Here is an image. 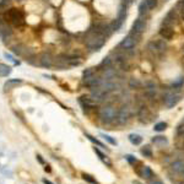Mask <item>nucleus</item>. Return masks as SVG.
Masks as SVG:
<instances>
[{
  "mask_svg": "<svg viewBox=\"0 0 184 184\" xmlns=\"http://www.w3.org/2000/svg\"><path fill=\"white\" fill-rule=\"evenodd\" d=\"M106 43V37L102 36L101 33L92 32L90 31L87 38H86V47L90 50H99Z\"/></svg>",
  "mask_w": 184,
  "mask_h": 184,
  "instance_id": "obj_1",
  "label": "nucleus"
},
{
  "mask_svg": "<svg viewBox=\"0 0 184 184\" xmlns=\"http://www.w3.org/2000/svg\"><path fill=\"white\" fill-rule=\"evenodd\" d=\"M117 113L118 110L115 109V107H113L112 104H107L99 109L98 117L103 124H110L117 119Z\"/></svg>",
  "mask_w": 184,
  "mask_h": 184,
  "instance_id": "obj_2",
  "label": "nucleus"
},
{
  "mask_svg": "<svg viewBox=\"0 0 184 184\" xmlns=\"http://www.w3.org/2000/svg\"><path fill=\"white\" fill-rule=\"evenodd\" d=\"M147 50L152 57H158L161 58L166 52H167V43L163 39H157V41H151L147 44Z\"/></svg>",
  "mask_w": 184,
  "mask_h": 184,
  "instance_id": "obj_3",
  "label": "nucleus"
},
{
  "mask_svg": "<svg viewBox=\"0 0 184 184\" xmlns=\"http://www.w3.org/2000/svg\"><path fill=\"white\" fill-rule=\"evenodd\" d=\"M139 37L138 34H134V33H130L129 36H126L119 44V48H122L123 52L125 53H129V54H133V49L135 48V46L138 44L139 42Z\"/></svg>",
  "mask_w": 184,
  "mask_h": 184,
  "instance_id": "obj_4",
  "label": "nucleus"
},
{
  "mask_svg": "<svg viewBox=\"0 0 184 184\" xmlns=\"http://www.w3.org/2000/svg\"><path fill=\"white\" fill-rule=\"evenodd\" d=\"M5 17H6L7 21L14 23L15 26H22L25 23V15H23V12L21 10H18V9H15V7L7 10Z\"/></svg>",
  "mask_w": 184,
  "mask_h": 184,
  "instance_id": "obj_5",
  "label": "nucleus"
},
{
  "mask_svg": "<svg viewBox=\"0 0 184 184\" xmlns=\"http://www.w3.org/2000/svg\"><path fill=\"white\" fill-rule=\"evenodd\" d=\"M182 98V94L181 93H174V92H167L165 96H163V102L166 104V107L168 108H172L174 107Z\"/></svg>",
  "mask_w": 184,
  "mask_h": 184,
  "instance_id": "obj_6",
  "label": "nucleus"
},
{
  "mask_svg": "<svg viewBox=\"0 0 184 184\" xmlns=\"http://www.w3.org/2000/svg\"><path fill=\"white\" fill-rule=\"evenodd\" d=\"M12 52L16 54V55H20V57H23V58H27V59H31L33 57V50L31 48H27L26 46L23 44H17V46H14L12 47Z\"/></svg>",
  "mask_w": 184,
  "mask_h": 184,
  "instance_id": "obj_7",
  "label": "nucleus"
},
{
  "mask_svg": "<svg viewBox=\"0 0 184 184\" xmlns=\"http://www.w3.org/2000/svg\"><path fill=\"white\" fill-rule=\"evenodd\" d=\"M129 118H130V108L128 106L120 107L118 113H117V122H118V124H120V125L125 124Z\"/></svg>",
  "mask_w": 184,
  "mask_h": 184,
  "instance_id": "obj_8",
  "label": "nucleus"
},
{
  "mask_svg": "<svg viewBox=\"0 0 184 184\" xmlns=\"http://www.w3.org/2000/svg\"><path fill=\"white\" fill-rule=\"evenodd\" d=\"M106 96H107V93L103 91L99 86H97V87H93L91 91V97L92 101H94L96 103H101V102H103L104 99H106Z\"/></svg>",
  "mask_w": 184,
  "mask_h": 184,
  "instance_id": "obj_9",
  "label": "nucleus"
},
{
  "mask_svg": "<svg viewBox=\"0 0 184 184\" xmlns=\"http://www.w3.org/2000/svg\"><path fill=\"white\" fill-rule=\"evenodd\" d=\"M145 27H146L145 21H144L141 17H139L138 20H135V22H134V23H133V26H131V33L140 36V34L144 32Z\"/></svg>",
  "mask_w": 184,
  "mask_h": 184,
  "instance_id": "obj_10",
  "label": "nucleus"
},
{
  "mask_svg": "<svg viewBox=\"0 0 184 184\" xmlns=\"http://www.w3.org/2000/svg\"><path fill=\"white\" fill-rule=\"evenodd\" d=\"M145 94L149 97V98H154L156 94H157V85L151 81V80H147L145 82Z\"/></svg>",
  "mask_w": 184,
  "mask_h": 184,
  "instance_id": "obj_11",
  "label": "nucleus"
},
{
  "mask_svg": "<svg viewBox=\"0 0 184 184\" xmlns=\"http://www.w3.org/2000/svg\"><path fill=\"white\" fill-rule=\"evenodd\" d=\"M12 34V30L11 27L5 22V21H1L0 20V37L5 41V39H9Z\"/></svg>",
  "mask_w": 184,
  "mask_h": 184,
  "instance_id": "obj_12",
  "label": "nucleus"
},
{
  "mask_svg": "<svg viewBox=\"0 0 184 184\" xmlns=\"http://www.w3.org/2000/svg\"><path fill=\"white\" fill-rule=\"evenodd\" d=\"M138 115H139V119H140L141 123H149L151 120V113L149 112L147 107H145V106H142V107L139 108Z\"/></svg>",
  "mask_w": 184,
  "mask_h": 184,
  "instance_id": "obj_13",
  "label": "nucleus"
},
{
  "mask_svg": "<svg viewBox=\"0 0 184 184\" xmlns=\"http://www.w3.org/2000/svg\"><path fill=\"white\" fill-rule=\"evenodd\" d=\"M102 82V78H98L96 75H92V76H89V78H85L84 79V85L87 86V87H97L99 86Z\"/></svg>",
  "mask_w": 184,
  "mask_h": 184,
  "instance_id": "obj_14",
  "label": "nucleus"
},
{
  "mask_svg": "<svg viewBox=\"0 0 184 184\" xmlns=\"http://www.w3.org/2000/svg\"><path fill=\"white\" fill-rule=\"evenodd\" d=\"M54 64H55V66H58L59 69H65V68L70 66V65H69V62H68V55H66V54H60V55H58V57L54 59Z\"/></svg>",
  "mask_w": 184,
  "mask_h": 184,
  "instance_id": "obj_15",
  "label": "nucleus"
},
{
  "mask_svg": "<svg viewBox=\"0 0 184 184\" xmlns=\"http://www.w3.org/2000/svg\"><path fill=\"white\" fill-rule=\"evenodd\" d=\"M53 62H54V59L49 53H43L39 57V64L44 68H50L53 65Z\"/></svg>",
  "mask_w": 184,
  "mask_h": 184,
  "instance_id": "obj_16",
  "label": "nucleus"
},
{
  "mask_svg": "<svg viewBox=\"0 0 184 184\" xmlns=\"http://www.w3.org/2000/svg\"><path fill=\"white\" fill-rule=\"evenodd\" d=\"M160 34H161V37H162L163 39L170 41V39H172V38H173V36H174V31L172 30V27L162 26V27L160 28Z\"/></svg>",
  "mask_w": 184,
  "mask_h": 184,
  "instance_id": "obj_17",
  "label": "nucleus"
},
{
  "mask_svg": "<svg viewBox=\"0 0 184 184\" xmlns=\"http://www.w3.org/2000/svg\"><path fill=\"white\" fill-rule=\"evenodd\" d=\"M79 102H80V104L82 106V108H93V107L97 104L94 101H92L91 97H81V98L79 99Z\"/></svg>",
  "mask_w": 184,
  "mask_h": 184,
  "instance_id": "obj_18",
  "label": "nucleus"
},
{
  "mask_svg": "<svg viewBox=\"0 0 184 184\" xmlns=\"http://www.w3.org/2000/svg\"><path fill=\"white\" fill-rule=\"evenodd\" d=\"M171 170L174 172V173H183L184 172V161L182 160H178V161H174L171 166Z\"/></svg>",
  "mask_w": 184,
  "mask_h": 184,
  "instance_id": "obj_19",
  "label": "nucleus"
},
{
  "mask_svg": "<svg viewBox=\"0 0 184 184\" xmlns=\"http://www.w3.org/2000/svg\"><path fill=\"white\" fill-rule=\"evenodd\" d=\"M174 22V11H171L167 14V16L163 18V22H162V26H168V27H172Z\"/></svg>",
  "mask_w": 184,
  "mask_h": 184,
  "instance_id": "obj_20",
  "label": "nucleus"
},
{
  "mask_svg": "<svg viewBox=\"0 0 184 184\" xmlns=\"http://www.w3.org/2000/svg\"><path fill=\"white\" fill-rule=\"evenodd\" d=\"M93 150H94V152H96V154L99 156V158H101V160H102V161H103V162H104V163H106L108 167H110V166H112V162H110V161L107 158V156H106V155H104V154H103L101 150H98L97 147H94Z\"/></svg>",
  "mask_w": 184,
  "mask_h": 184,
  "instance_id": "obj_21",
  "label": "nucleus"
},
{
  "mask_svg": "<svg viewBox=\"0 0 184 184\" xmlns=\"http://www.w3.org/2000/svg\"><path fill=\"white\" fill-rule=\"evenodd\" d=\"M152 142L156 144V145H160V146H165V145L168 144V140L165 136H155L152 139Z\"/></svg>",
  "mask_w": 184,
  "mask_h": 184,
  "instance_id": "obj_22",
  "label": "nucleus"
},
{
  "mask_svg": "<svg viewBox=\"0 0 184 184\" xmlns=\"http://www.w3.org/2000/svg\"><path fill=\"white\" fill-rule=\"evenodd\" d=\"M18 84H21V80H18V79H10V80H7L5 82V89L10 90V89H12L14 86H16Z\"/></svg>",
  "mask_w": 184,
  "mask_h": 184,
  "instance_id": "obj_23",
  "label": "nucleus"
},
{
  "mask_svg": "<svg viewBox=\"0 0 184 184\" xmlns=\"http://www.w3.org/2000/svg\"><path fill=\"white\" fill-rule=\"evenodd\" d=\"M129 140L133 145H140L142 141V138L138 134H131V135H129Z\"/></svg>",
  "mask_w": 184,
  "mask_h": 184,
  "instance_id": "obj_24",
  "label": "nucleus"
},
{
  "mask_svg": "<svg viewBox=\"0 0 184 184\" xmlns=\"http://www.w3.org/2000/svg\"><path fill=\"white\" fill-rule=\"evenodd\" d=\"M142 177L144 178H146V179H151L152 177H154V172H152V170L150 168V167H147V166H145L144 168H142Z\"/></svg>",
  "mask_w": 184,
  "mask_h": 184,
  "instance_id": "obj_25",
  "label": "nucleus"
},
{
  "mask_svg": "<svg viewBox=\"0 0 184 184\" xmlns=\"http://www.w3.org/2000/svg\"><path fill=\"white\" fill-rule=\"evenodd\" d=\"M11 73V68L6 64H0V76H7Z\"/></svg>",
  "mask_w": 184,
  "mask_h": 184,
  "instance_id": "obj_26",
  "label": "nucleus"
},
{
  "mask_svg": "<svg viewBox=\"0 0 184 184\" xmlns=\"http://www.w3.org/2000/svg\"><path fill=\"white\" fill-rule=\"evenodd\" d=\"M183 85H184V78L181 76V78H178L177 80H174V81L172 82L171 87H172V89H181Z\"/></svg>",
  "mask_w": 184,
  "mask_h": 184,
  "instance_id": "obj_27",
  "label": "nucleus"
},
{
  "mask_svg": "<svg viewBox=\"0 0 184 184\" xmlns=\"http://www.w3.org/2000/svg\"><path fill=\"white\" fill-rule=\"evenodd\" d=\"M141 86V82L139 81V79H135V78H131L129 80V87L130 89H140Z\"/></svg>",
  "mask_w": 184,
  "mask_h": 184,
  "instance_id": "obj_28",
  "label": "nucleus"
},
{
  "mask_svg": "<svg viewBox=\"0 0 184 184\" xmlns=\"http://www.w3.org/2000/svg\"><path fill=\"white\" fill-rule=\"evenodd\" d=\"M141 155L145 157H152V150L150 146H144L141 149Z\"/></svg>",
  "mask_w": 184,
  "mask_h": 184,
  "instance_id": "obj_29",
  "label": "nucleus"
},
{
  "mask_svg": "<svg viewBox=\"0 0 184 184\" xmlns=\"http://www.w3.org/2000/svg\"><path fill=\"white\" fill-rule=\"evenodd\" d=\"M144 1H145L146 6H147L149 11L152 10V9H155V7L157 6V0H144Z\"/></svg>",
  "mask_w": 184,
  "mask_h": 184,
  "instance_id": "obj_30",
  "label": "nucleus"
},
{
  "mask_svg": "<svg viewBox=\"0 0 184 184\" xmlns=\"http://www.w3.org/2000/svg\"><path fill=\"white\" fill-rule=\"evenodd\" d=\"M112 62H113V59H112L110 57H106V58H103V60H102V63H101V66H103V68L110 66V65H112Z\"/></svg>",
  "mask_w": 184,
  "mask_h": 184,
  "instance_id": "obj_31",
  "label": "nucleus"
},
{
  "mask_svg": "<svg viewBox=\"0 0 184 184\" xmlns=\"http://www.w3.org/2000/svg\"><path fill=\"white\" fill-rule=\"evenodd\" d=\"M167 128V123H165V122H161V123H157L156 125H155V131H163L165 129Z\"/></svg>",
  "mask_w": 184,
  "mask_h": 184,
  "instance_id": "obj_32",
  "label": "nucleus"
},
{
  "mask_svg": "<svg viewBox=\"0 0 184 184\" xmlns=\"http://www.w3.org/2000/svg\"><path fill=\"white\" fill-rule=\"evenodd\" d=\"M147 11H149V9H147L145 1H142V2L139 5V12H140V15H144V14H146Z\"/></svg>",
  "mask_w": 184,
  "mask_h": 184,
  "instance_id": "obj_33",
  "label": "nucleus"
},
{
  "mask_svg": "<svg viewBox=\"0 0 184 184\" xmlns=\"http://www.w3.org/2000/svg\"><path fill=\"white\" fill-rule=\"evenodd\" d=\"M101 136H102V138H103V139H104L107 142H109L110 145H117V141H115V140H114L112 136H109V135H106V134H102Z\"/></svg>",
  "mask_w": 184,
  "mask_h": 184,
  "instance_id": "obj_34",
  "label": "nucleus"
},
{
  "mask_svg": "<svg viewBox=\"0 0 184 184\" xmlns=\"http://www.w3.org/2000/svg\"><path fill=\"white\" fill-rule=\"evenodd\" d=\"M86 138H87V139H89L90 141H92L93 144H96V145H98L99 147H104V145H103V144H102L101 141H98L97 139H94V138H93V136H91L90 134H86Z\"/></svg>",
  "mask_w": 184,
  "mask_h": 184,
  "instance_id": "obj_35",
  "label": "nucleus"
},
{
  "mask_svg": "<svg viewBox=\"0 0 184 184\" xmlns=\"http://www.w3.org/2000/svg\"><path fill=\"white\" fill-rule=\"evenodd\" d=\"M177 135L181 138H184V122L177 126Z\"/></svg>",
  "mask_w": 184,
  "mask_h": 184,
  "instance_id": "obj_36",
  "label": "nucleus"
},
{
  "mask_svg": "<svg viewBox=\"0 0 184 184\" xmlns=\"http://www.w3.org/2000/svg\"><path fill=\"white\" fill-rule=\"evenodd\" d=\"M82 177H84V179L87 182V183L90 184H97V182H96V179H93L90 174H82Z\"/></svg>",
  "mask_w": 184,
  "mask_h": 184,
  "instance_id": "obj_37",
  "label": "nucleus"
},
{
  "mask_svg": "<svg viewBox=\"0 0 184 184\" xmlns=\"http://www.w3.org/2000/svg\"><path fill=\"white\" fill-rule=\"evenodd\" d=\"M84 79L85 78H89V76H92V75H94V73H93V69L92 68H90V69H86L85 71H84Z\"/></svg>",
  "mask_w": 184,
  "mask_h": 184,
  "instance_id": "obj_38",
  "label": "nucleus"
},
{
  "mask_svg": "<svg viewBox=\"0 0 184 184\" xmlns=\"http://www.w3.org/2000/svg\"><path fill=\"white\" fill-rule=\"evenodd\" d=\"M125 158H126V161H128L129 163H131V165H134V163L138 162V160H136L133 155H128V156H125Z\"/></svg>",
  "mask_w": 184,
  "mask_h": 184,
  "instance_id": "obj_39",
  "label": "nucleus"
},
{
  "mask_svg": "<svg viewBox=\"0 0 184 184\" xmlns=\"http://www.w3.org/2000/svg\"><path fill=\"white\" fill-rule=\"evenodd\" d=\"M5 57H6V58H7V59H9L10 62H12V63H15V64H17V62H16V60H14V58H12V57H11L10 54H7V53H6V54H5Z\"/></svg>",
  "mask_w": 184,
  "mask_h": 184,
  "instance_id": "obj_40",
  "label": "nucleus"
},
{
  "mask_svg": "<svg viewBox=\"0 0 184 184\" xmlns=\"http://www.w3.org/2000/svg\"><path fill=\"white\" fill-rule=\"evenodd\" d=\"M37 160H38V162H39L41 165H44V160L42 158V156H41V155H37Z\"/></svg>",
  "mask_w": 184,
  "mask_h": 184,
  "instance_id": "obj_41",
  "label": "nucleus"
},
{
  "mask_svg": "<svg viewBox=\"0 0 184 184\" xmlns=\"http://www.w3.org/2000/svg\"><path fill=\"white\" fill-rule=\"evenodd\" d=\"M9 2V0H0V7H2V6H5L6 4Z\"/></svg>",
  "mask_w": 184,
  "mask_h": 184,
  "instance_id": "obj_42",
  "label": "nucleus"
},
{
  "mask_svg": "<svg viewBox=\"0 0 184 184\" xmlns=\"http://www.w3.org/2000/svg\"><path fill=\"white\" fill-rule=\"evenodd\" d=\"M150 184H163V183H162L161 181H152Z\"/></svg>",
  "mask_w": 184,
  "mask_h": 184,
  "instance_id": "obj_43",
  "label": "nucleus"
},
{
  "mask_svg": "<svg viewBox=\"0 0 184 184\" xmlns=\"http://www.w3.org/2000/svg\"><path fill=\"white\" fill-rule=\"evenodd\" d=\"M43 183L44 184H53L50 181H48V179H43Z\"/></svg>",
  "mask_w": 184,
  "mask_h": 184,
  "instance_id": "obj_44",
  "label": "nucleus"
},
{
  "mask_svg": "<svg viewBox=\"0 0 184 184\" xmlns=\"http://www.w3.org/2000/svg\"><path fill=\"white\" fill-rule=\"evenodd\" d=\"M44 171H46V172H50V168H49V166H46Z\"/></svg>",
  "mask_w": 184,
  "mask_h": 184,
  "instance_id": "obj_45",
  "label": "nucleus"
},
{
  "mask_svg": "<svg viewBox=\"0 0 184 184\" xmlns=\"http://www.w3.org/2000/svg\"><path fill=\"white\" fill-rule=\"evenodd\" d=\"M133 184H141V183H140V182H138V181H134V182H133Z\"/></svg>",
  "mask_w": 184,
  "mask_h": 184,
  "instance_id": "obj_46",
  "label": "nucleus"
},
{
  "mask_svg": "<svg viewBox=\"0 0 184 184\" xmlns=\"http://www.w3.org/2000/svg\"><path fill=\"white\" fill-rule=\"evenodd\" d=\"M183 147H184V142H183Z\"/></svg>",
  "mask_w": 184,
  "mask_h": 184,
  "instance_id": "obj_47",
  "label": "nucleus"
}]
</instances>
